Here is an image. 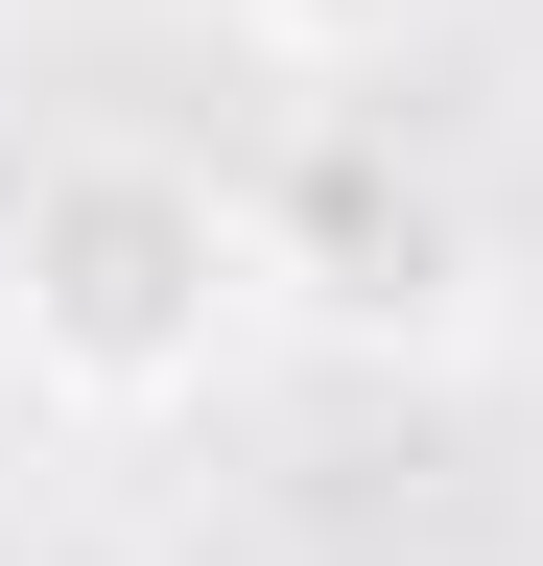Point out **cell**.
I'll use <instances>...</instances> for the list:
<instances>
[{
	"label": "cell",
	"instance_id": "3",
	"mask_svg": "<svg viewBox=\"0 0 543 566\" xmlns=\"http://www.w3.org/2000/svg\"><path fill=\"white\" fill-rule=\"evenodd\" d=\"M237 24H260V48H307V71H355V48H426L449 0H237Z\"/></svg>",
	"mask_w": 543,
	"mask_h": 566
},
{
	"label": "cell",
	"instance_id": "2",
	"mask_svg": "<svg viewBox=\"0 0 543 566\" xmlns=\"http://www.w3.org/2000/svg\"><path fill=\"white\" fill-rule=\"evenodd\" d=\"M237 212H260V283H284V307H331V331H401V354H426V331H449V283H472L449 189H426V166H378L355 118H307L284 166L237 189Z\"/></svg>",
	"mask_w": 543,
	"mask_h": 566
},
{
	"label": "cell",
	"instance_id": "1",
	"mask_svg": "<svg viewBox=\"0 0 543 566\" xmlns=\"http://www.w3.org/2000/svg\"><path fill=\"white\" fill-rule=\"evenodd\" d=\"M284 307L260 283V212L143 166V142H72V166L24 189V237H0V331H24V378L72 424H166L237 378V331Z\"/></svg>",
	"mask_w": 543,
	"mask_h": 566
}]
</instances>
